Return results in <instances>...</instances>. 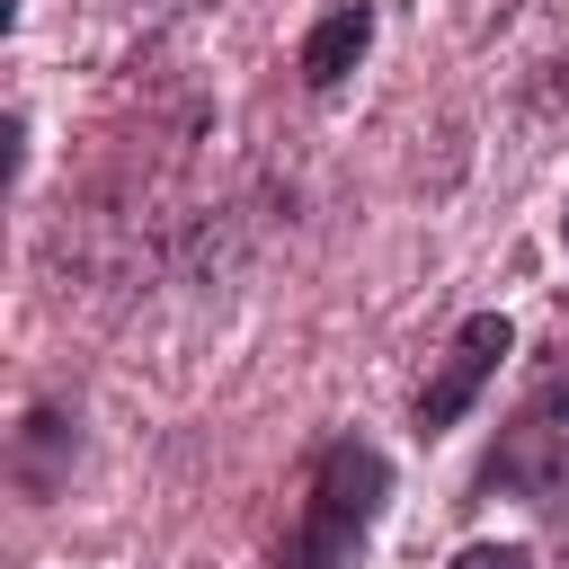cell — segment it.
I'll return each mask as SVG.
<instances>
[{
	"instance_id": "6",
	"label": "cell",
	"mask_w": 569,
	"mask_h": 569,
	"mask_svg": "<svg viewBox=\"0 0 569 569\" xmlns=\"http://www.w3.org/2000/svg\"><path fill=\"white\" fill-rule=\"evenodd\" d=\"M560 249H569V204H560Z\"/></svg>"
},
{
	"instance_id": "1",
	"label": "cell",
	"mask_w": 569,
	"mask_h": 569,
	"mask_svg": "<svg viewBox=\"0 0 569 569\" xmlns=\"http://www.w3.org/2000/svg\"><path fill=\"white\" fill-rule=\"evenodd\" d=\"M382 507H391V453L365 436H329L302 471V507H293V533L276 542V569H356Z\"/></svg>"
},
{
	"instance_id": "3",
	"label": "cell",
	"mask_w": 569,
	"mask_h": 569,
	"mask_svg": "<svg viewBox=\"0 0 569 569\" xmlns=\"http://www.w3.org/2000/svg\"><path fill=\"white\" fill-rule=\"evenodd\" d=\"M516 356V320L507 311H471L453 338H445V356H436V373L418 382V400H409V418H418V436H445V427H462V409L498 382V365Z\"/></svg>"
},
{
	"instance_id": "4",
	"label": "cell",
	"mask_w": 569,
	"mask_h": 569,
	"mask_svg": "<svg viewBox=\"0 0 569 569\" xmlns=\"http://www.w3.org/2000/svg\"><path fill=\"white\" fill-rule=\"evenodd\" d=\"M365 53H373V0H329V9L302 27L293 71H302V89H311V98H329V89H338Z\"/></svg>"
},
{
	"instance_id": "2",
	"label": "cell",
	"mask_w": 569,
	"mask_h": 569,
	"mask_svg": "<svg viewBox=\"0 0 569 569\" xmlns=\"http://www.w3.org/2000/svg\"><path fill=\"white\" fill-rule=\"evenodd\" d=\"M569 489V373H542L516 409H507V427L489 436V453H480V471H471V498H560Z\"/></svg>"
},
{
	"instance_id": "5",
	"label": "cell",
	"mask_w": 569,
	"mask_h": 569,
	"mask_svg": "<svg viewBox=\"0 0 569 569\" xmlns=\"http://www.w3.org/2000/svg\"><path fill=\"white\" fill-rule=\"evenodd\" d=\"M445 569H533V551L525 542H462Z\"/></svg>"
}]
</instances>
